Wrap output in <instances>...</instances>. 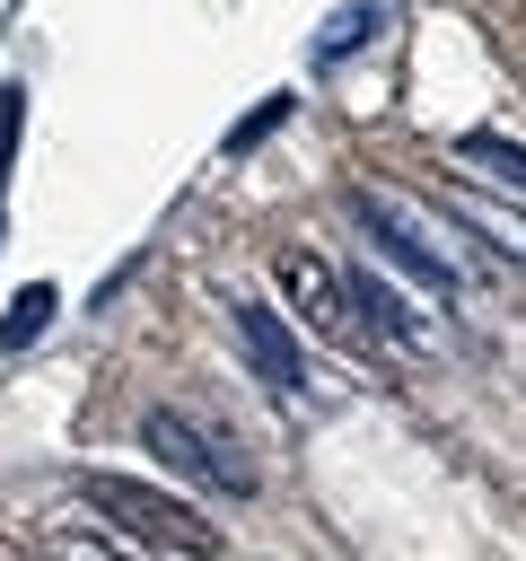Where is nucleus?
Returning <instances> with one entry per match:
<instances>
[{
	"label": "nucleus",
	"mask_w": 526,
	"mask_h": 561,
	"mask_svg": "<svg viewBox=\"0 0 526 561\" xmlns=\"http://www.w3.org/2000/svg\"><path fill=\"white\" fill-rule=\"evenodd\" d=\"M281 114H289V96H263V105H254V114H245V123L228 131V149H254V140H263V131H272Z\"/></svg>",
	"instance_id": "10"
},
{
	"label": "nucleus",
	"mask_w": 526,
	"mask_h": 561,
	"mask_svg": "<svg viewBox=\"0 0 526 561\" xmlns=\"http://www.w3.org/2000/svg\"><path fill=\"white\" fill-rule=\"evenodd\" d=\"M351 219H359V237L403 272V280H421V289H438V298H456L465 289V263L412 219V202H395V193H351Z\"/></svg>",
	"instance_id": "3"
},
{
	"label": "nucleus",
	"mask_w": 526,
	"mask_h": 561,
	"mask_svg": "<svg viewBox=\"0 0 526 561\" xmlns=\"http://www.w3.org/2000/svg\"><path fill=\"white\" fill-rule=\"evenodd\" d=\"M281 298H289V316H298L307 333H324L333 351H359V359H368L359 316H351V289H342L333 263H316V254H281Z\"/></svg>",
	"instance_id": "5"
},
{
	"label": "nucleus",
	"mask_w": 526,
	"mask_h": 561,
	"mask_svg": "<svg viewBox=\"0 0 526 561\" xmlns=\"http://www.w3.org/2000/svg\"><path fill=\"white\" fill-rule=\"evenodd\" d=\"M18 114H26V96L0 88V184H9V158H18Z\"/></svg>",
	"instance_id": "11"
},
{
	"label": "nucleus",
	"mask_w": 526,
	"mask_h": 561,
	"mask_svg": "<svg viewBox=\"0 0 526 561\" xmlns=\"http://www.w3.org/2000/svg\"><path fill=\"white\" fill-rule=\"evenodd\" d=\"M44 324H53V289H44V280H35V289H26V298H18V307H9V316H0V342H9V351H18V342H26V333H44Z\"/></svg>",
	"instance_id": "9"
},
{
	"label": "nucleus",
	"mask_w": 526,
	"mask_h": 561,
	"mask_svg": "<svg viewBox=\"0 0 526 561\" xmlns=\"http://www.w3.org/2000/svg\"><path fill=\"white\" fill-rule=\"evenodd\" d=\"M342 289H351V316H359V342H368V359L377 351H395V359H430L438 351V333H430V316L386 280V272H342Z\"/></svg>",
	"instance_id": "4"
},
{
	"label": "nucleus",
	"mask_w": 526,
	"mask_h": 561,
	"mask_svg": "<svg viewBox=\"0 0 526 561\" xmlns=\"http://www.w3.org/2000/svg\"><path fill=\"white\" fill-rule=\"evenodd\" d=\"M377 26H386V9H342V18H333V26L316 35V70H333L342 53H359V44L377 35Z\"/></svg>",
	"instance_id": "8"
},
{
	"label": "nucleus",
	"mask_w": 526,
	"mask_h": 561,
	"mask_svg": "<svg viewBox=\"0 0 526 561\" xmlns=\"http://www.w3.org/2000/svg\"><path fill=\"white\" fill-rule=\"evenodd\" d=\"M140 438H149V456H158L184 491H228V500H254V491H263L254 447H245V438H228V430H219V421H202V412L158 403V412L140 421Z\"/></svg>",
	"instance_id": "2"
},
{
	"label": "nucleus",
	"mask_w": 526,
	"mask_h": 561,
	"mask_svg": "<svg viewBox=\"0 0 526 561\" xmlns=\"http://www.w3.org/2000/svg\"><path fill=\"white\" fill-rule=\"evenodd\" d=\"M456 158H465V167H482V175H500L508 193H526V140H508V131H465V140H456Z\"/></svg>",
	"instance_id": "7"
},
{
	"label": "nucleus",
	"mask_w": 526,
	"mask_h": 561,
	"mask_svg": "<svg viewBox=\"0 0 526 561\" xmlns=\"http://www.w3.org/2000/svg\"><path fill=\"white\" fill-rule=\"evenodd\" d=\"M237 324H245V359H254V377L281 386V394H298V386H307V359H298L289 324H281L272 307H237Z\"/></svg>",
	"instance_id": "6"
},
{
	"label": "nucleus",
	"mask_w": 526,
	"mask_h": 561,
	"mask_svg": "<svg viewBox=\"0 0 526 561\" xmlns=\"http://www.w3.org/2000/svg\"><path fill=\"white\" fill-rule=\"evenodd\" d=\"M79 500H88L105 526H123L132 543H149V552H184V561H210V552H219V526H210L184 491H158V482H140V473H88Z\"/></svg>",
	"instance_id": "1"
}]
</instances>
